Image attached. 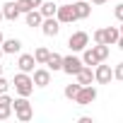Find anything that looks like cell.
I'll return each instance as SVG.
<instances>
[{
    "label": "cell",
    "mask_w": 123,
    "mask_h": 123,
    "mask_svg": "<svg viewBox=\"0 0 123 123\" xmlns=\"http://www.w3.org/2000/svg\"><path fill=\"white\" fill-rule=\"evenodd\" d=\"M94 99H97V87H92V85H82L80 92H77V97H75L73 101H75L77 106H89Z\"/></svg>",
    "instance_id": "cell-3"
},
{
    "label": "cell",
    "mask_w": 123,
    "mask_h": 123,
    "mask_svg": "<svg viewBox=\"0 0 123 123\" xmlns=\"http://www.w3.org/2000/svg\"><path fill=\"white\" fill-rule=\"evenodd\" d=\"M113 77H116V80H121V82H123V63H118V65H116V68H113Z\"/></svg>",
    "instance_id": "cell-25"
},
{
    "label": "cell",
    "mask_w": 123,
    "mask_h": 123,
    "mask_svg": "<svg viewBox=\"0 0 123 123\" xmlns=\"http://www.w3.org/2000/svg\"><path fill=\"white\" fill-rule=\"evenodd\" d=\"M12 116V97H7V92L5 94H0V121H7Z\"/></svg>",
    "instance_id": "cell-12"
},
{
    "label": "cell",
    "mask_w": 123,
    "mask_h": 123,
    "mask_svg": "<svg viewBox=\"0 0 123 123\" xmlns=\"http://www.w3.org/2000/svg\"><path fill=\"white\" fill-rule=\"evenodd\" d=\"M116 46H118V48L123 51V36H118V41H116Z\"/></svg>",
    "instance_id": "cell-30"
},
{
    "label": "cell",
    "mask_w": 123,
    "mask_h": 123,
    "mask_svg": "<svg viewBox=\"0 0 123 123\" xmlns=\"http://www.w3.org/2000/svg\"><path fill=\"white\" fill-rule=\"evenodd\" d=\"M101 36H104V43H106V46H116L121 31H118V27H104V29H101Z\"/></svg>",
    "instance_id": "cell-13"
},
{
    "label": "cell",
    "mask_w": 123,
    "mask_h": 123,
    "mask_svg": "<svg viewBox=\"0 0 123 123\" xmlns=\"http://www.w3.org/2000/svg\"><path fill=\"white\" fill-rule=\"evenodd\" d=\"M55 19H58L60 24H73V22H77L73 5H58V10H55Z\"/></svg>",
    "instance_id": "cell-7"
},
{
    "label": "cell",
    "mask_w": 123,
    "mask_h": 123,
    "mask_svg": "<svg viewBox=\"0 0 123 123\" xmlns=\"http://www.w3.org/2000/svg\"><path fill=\"white\" fill-rule=\"evenodd\" d=\"M75 77H77L80 85H92V82H94V70H92V65H82Z\"/></svg>",
    "instance_id": "cell-14"
},
{
    "label": "cell",
    "mask_w": 123,
    "mask_h": 123,
    "mask_svg": "<svg viewBox=\"0 0 123 123\" xmlns=\"http://www.w3.org/2000/svg\"><path fill=\"white\" fill-rule=\"evenodd\" d=\"M10 85L15 87L17 97H31V94H34V80H31V75H29V73H22V70H19Z\"/></svg>",
    "instance_id": "cell-1"
},
{
    "label": "cell",
    "mask_w": 123,
    "mask_h": 123,
    "mask_svg": "<svg viewBox=\"0 0 123 123\" xmlns=\"http://www.w3.org/2000/svg\"><path fill=\"white\" fill-rule=\"evenodd\" d=\"M0 75H3V65H0Z\"/></svg>",
    "instance_id": "cell-36"
},
{
    "label": "cell",
    "mask_w": 123,
    "mask_h": 123,
    "mask_svg": "<svg viewBox=\"0 0 123 123\" xmlns=\"http://www.w3.org/2000/svg\"><path fill=\"white\" fill-rule=\"evenodd\" d=\"M3 39H5V36H3V31H0V43H3Z\"/></svg>",
    "instance_id": "cell-34"
},
{
    "label": "cell",
    "mask_w": 123,
    "mask_h": 123,
    "mask_svg": "<svg viewBox=\"0 0 123 123\" xmlns=\"http://www.w3.org/2000/svg\"><path fill=\"white\" fill-rule=\"evenodd\" d=\"M68 46H70V51H85V48L89 46V34H87V31H75V34H70Z\"/></svg>",
    "instance_id": "cell-5"
},
{
    "label": "cell",
    "mask_w": 123,
    "mask_h": 123,
    "mask_svg": "<svg viewBox=\"0 0 123 123\" xmlns=\"http://www.w3.org/2000/svg\"><path fill=\"white\" fill-rule=\"evenodd\" d=\"M46 68L48 70H60V68H63V55H60V53H51L48 55V60H46Z\"/></svg>",
    "instance_id": "cell-19"
},
{
    "label": "cell",
    "mask_w": 123,
    "mask_h": 123,
    "mask_svg": "<svg viewBox=\"0 0 123 123\" xmlns=\"http://www.w3.org/2000/svg\"><path fill=\"white\" fill-rule=\"evenodd\" d=\"M73 10H75V17L77 19H87L92 15V3H89V0H75Z\"/></svg>",
    "instance_id": "cell-9"
},
{
    "label": "cell",
    "mask_w": 123,
    "mask_h": 123,
    "mask_svg": "<svg viewBox=\"0 0 123 123\" xmlns=\"http://www.w3.org/2000/svg\"><path fill=\"white\" fill-rule=\"evenodd\" d=\"M7 89H10V82H7V80H5L3 75H0V94H5Z\"/></svg>",
    "instance_id": "cell-26"
},
{
    "label": "cell",
    "mask_w": 123,
    "mask_h": 123,
    "mask_svg": "<svg viewBox=\"0 0 123 123\" xmlns=\"http://www.w3.org/2000/svg\"><path fill=\"white\" fill-rule=\"evenodd\" d=\"M106 0H92V5H104Z\"/></svg>",
    "instance_id": "cell-31"
},
{
    "label": "cell",
    "mask_w": 123,
    "mask_h": 123,
    "mask_svg": "<svg viewBox=\"0 0 123 123\" xmlns=\"http://www.w3.org/2000/svg\"><path fill=\"white\" fill-rule=\"evenodd\" d=\"M113 17H116L118 22H123V3H118V5L113 7Z\"/></svg>",
    "instance_id": "cell-24"
},
{
    "label": "cell",
    "mask_w": 123,
    "mask_h": 123,
    "mask_svg": "<svg viewBox=\"0 0 123 123\" xmlns=\"http://www.w3.org/2000/svg\"><path fill=\"white\" fill-rule=\"evenodd\" d=\"M3 19H5V17H3V10H0V22H3Z\"/></svg>",
    "instance_id": "cell-33"
},
{
    "label": "cell",
    "mask_w": 123,
    "mask_h": 123,
    "mask_svg": "<svg viewBox=\"0 0 123 123\" xmlns=\"http://www.w3.org/2000/svg\"><path fill=\"white\" fill-rule=\"evenodd\" d=\"M3 55H5V53H3V48H0V58H3Z\"/></svg>",
    "instance_id": "cell-35"
},
{
    "label": "cell",
    "mask_w": 123,
    "mask_h": 123,
    "mask_svg": "<svg viewBox=\"0 0 123 123\" xmlns=\"http://www.w3.org/2000/svg\"><path fill=\"white\" fill-rule=\"evenodd\" d=\"M80 87H82L80 82H75V85H65V89H63V94H65V99H70V101H73V99L77 97V92H80Z\"/></svg>",
    "instance_id": "cell-23"
},
{
    "label": "cell",
    "mask_w": 123,
    "mask_h": 123,
    "mask_svg": "<svg viewBox=\"0 0 123 123\" xmlns=\"http://www.w3.org/2000/svg\"><path fill=\"white\" fill-rule=\"evenodd\" d=\"M82 63L85 65H97V63H101V60L94 55V51H92V46H87L85 51H82Z\"/></svg>",
    "instance_id": "cell-21"
},
{
    "label": "cell",
    "mask_w": 123,
    "mask_h": 123,
    "mask_svg": "<svg viewBox=\"0 0 123 123\" xmlns=\"http://www.w3.org/2000/svg\"><path fill=\"white\" fill-rule=\"evenodd\" d=\"M55 10H58V5L53 3V0H43V3L39 5V12L43 17H55Z\"/></svg>",
    "instance_id": "cell-18"
},
{
    "label": "cell",
    "mask_w": 123,
    "mask_h": 123,
    "mask_svg": "<svg viewBox=\"0 0 123 123\" xmlns=\"http://www.w3.org/2000/svg\"><path fill=\"white\" fill-rule=\"evenodd\" d=\"M92 51H94V55H97L99 60H106L109 53H111V48H109L106 43H97V46H92Z\"/></svg>",
    "instance_id": "cell-22"
},
{
    "label": "cell",
    "mask_w": 123,
    "mask_h": 123,
    "mask_svg": "<svg viewBox=\"0 0 123 123\" xmlns=\"http://www.w3.org/2000/svg\"><path fill=\"white\" fill-rule=\"evenodd\" d=\"M0 10H3V17H5V19H10V22H15V19L22 15V12H19V7H17V3H5Z\"/></svg>",
    "instance_id": "cell-16"
},
{
    "label": "cell",
    "mask_w": 123,
    "mask_h": 123,
    "mask_svg": "<svg viewBox=\"0 0 123 123\" xmlns=\"http://www.w3.org/2000/svg\"><path fill=\"white\" fill-rule=\"evenodd\" d=\"M113 80V70H111V65H104V60L101 63H97L94 65V82H99V85H109Z\"/></svg>",
    "instance_id": "cell-4"
},
{
    "label": "cell",
    "mask_w": 123,
    "mask_h": 123,
    "mask_svg": "<svg viewBox=\"0 0 123 123\" xmlns=\"http://www.w3.org/2000/svg\"><path fill=\"white\" fill-rule=\"evenodd\" d=\"M41 3H43V0H29V5H31V7H34V10H36V7H39V5H41Z\"/></svg>",
    "instance_id": "cell-28"
},
{
    "label": "cell",
    "mask_w": 123,
    "mask_h": 123,
    "mask_svg": "<svg viewBox=\"0 0 123 123\" xmlns=\"http://www.w3.org/2000/svg\"><path fill=\"white\" fill-rule=\"evenodd\" d=\"M31 80H34V87H48L51 85V70L48 68H34Z\"/></svg>",
    "instance_id": "cell-8"
},
{
    "label": "cell",
    "mask_w": 123,
    "mask_h": 123,
    "mask_svg": "<svg viewBox=\"0 0 123 123\" xmlns=\"http://www.w3.org/2000/svg\"><path fill=\"white\" fill-rule=\"evenodd\" d=\"M0 48H3V53H19L22 51V41L19 39H3Z\"/></svg>",
    "instance_id": "cell-15"
},
{
    "label": "cell",
    "mask_w": 123,
    "mask_h": 123,
    "mask_svg": "<svg viewBox=\"0 0 123 123\" xmlns=\"http://www.w3.org/2000/svg\"><path fill=\"white\" fill-rule=\"evenodd\" d=\"M12 109H15L17 121H22V123H27V121L34 118V109H31V104H29V97H17V99H12Z\"/></svg>",
    "instance_id": "cell-2"
},
{
    "label": "cell",
    "mask_w": 123,
    "mask_h": 123,
    "mask_svg": "<svg viewBox=\"0 0 123 123\" xmlns=\"http://www.w3.org/2000/svg\"><path fill=\"white\" fill-rule=\"evenodd\" d=\"M48 55H51V51H48L46 46H39V48L34 51V60H36V65H46Z\"/></svg>",
    "instance_id": "cell-20"
},
{
    "label": "cell",
    "mask_w": 123,
    "mask_h": 123,
    "mask_svg": "<svg viewBox=\"0 0 123 123\" xmlns=\"http://www.w3.org/2000/svg\"><path fill=\"white\" fill-rule=\"evenodd\" d=\"M80 123H92V116H80Z\"/></svg>",
    "instance_id": "cell-29"
},
{
    "label": "cell",
    "mask_w": 123,
    "mask_h": 123,
    "mask_svg": "<svg viewBox=\"0 0 123 123\" xmlns=\"http://www.w3.org/2000/svg\"><path fill=\"white\" fill-rule=\"evenodd\" d=\"M24 22H27V27H41L43 15L39 12V7L36 10H29V12H24Z\"/></svg>",
    "instance_id": "cell-17"
},
{
    "label": "cell",
    "mask_w": 123,
    "mask_h": 123,
    "mask_svg": "<svg viewBox=\"0 0 123 123\" xmlns=\"http://www.w3.org/2000/svg\"><path fill=\"white\" fill-rule=\"evenodd\" d=\"M41 31H43L46 36H58V31H60V22H58L55 17H43V22H41Z\"/></svg>",
    "instance_id": "cell-10"
},
{
    "label": "cell",
    "mask_w": 123,
    "mask_h": 123,
    "mask_svg": "<svg viewBox=\"0 0 123 123\" xmlns=\"http://www.w3.org/2000/svg\"><path fill=\"white\" fill-rule=\"evenodd\" d=\"M92 39H94V43H104V36H101V29H97Z\"/></svg>",
    "instance_id": "cell-27"
},
{
    "label": "cell",
    "mask_w": 123,
    "mask_h": 123,
    "mask_svg": "<svg viewBox=\"0 0 123 123\" xmlns=\"http://www.w3.org/2000/svg\"><path fill=\"white\" fill-rule=\"evenodd\" d=\"M17 68L22 70V73H34V68H36V60H34V53H22L19 55V60H17Z\"/></svg>",
    "instance_id": "cell-11"
},
{
    "label": "cell",
    "mask_w": 123,
    "mask_h": 123,
    "mask_svg": "<svg viewBox=\"0 0 123 123\" xmlns=\"http://www.w3.org/2000/svg\"><path fill=\"white\" fill-rule=\"evenodd\" d=\"M82 65H85L82 58H77V55H63V68H60V70H63L65 75H77Z\"/></svg>",
    "instance_id": "cell-6"
},
{
    "label": "cell",
    "mask_w": 123,
    "mask_h": 123,
    "mask_svg": "<svg viewBox=\"0 0 123 123\" xmlns=\"http://www.w3.org/2000/svg\"><path fill=\"white\" fill-rule=\"evenodd\" d=\"M118 31H121V36H123V22H121V27H118Z\"/></svg>",
    "instance_id": "cell-32"
}]
</instances>
